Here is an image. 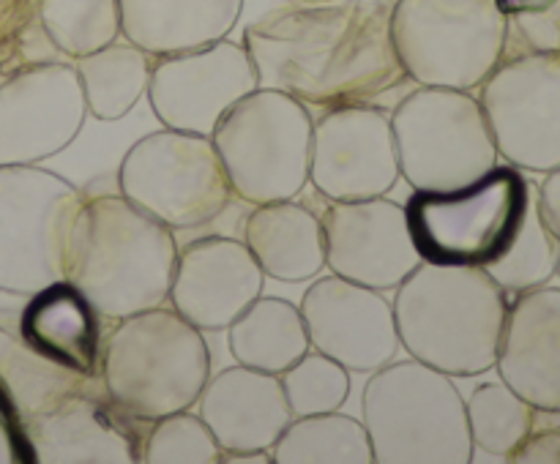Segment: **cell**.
Instances as JSON below:
<instances>
[{
    "mask_svg": "<svg viewBox=\"0 0 560 464\" xmlns=\"http://www.w3.org/2000/svg\"><path fill=\"white\" fill-rule=\"evenodd\" d=\"M539 189V207L541 216H545L547 227L556 233V238L560 240V167L545 172V180L536 183Z\"/></svg>",
    "mask_w": 560,
    "mask_h": 464,
    "instance_id": "obj_37",
    "label": "cell"
},
{
    "mask_svg": "<svg viewBox=\"0 0 560 464\" xmlns=\"http://www.w3.org/2000/svg\"><path fill=\"white\" fill-rule=\"evenodd\" d=\"M82 191L36 164L0 167V293L33 295L66 278Z\"/></svg>",
    "mask_w": 560,
    "mask_h": 464,
    "instance_id": "obj_11",
    "label": "cell"
},
{
    "mask_svg": "<svg viewBox=\"0 0 560 464\" xmlns=\"http://www.w3.org/2000/svg\"><path fill=\"white\" fill-rule=\"evenodd\" d=\"M88 118L71 60H44L0 76V167L38 164L77 140Z\"/></svg>",
    "mask_w": 560,
    "mask_h": 464,
    "instance_id": "obj_13",
    "label": "cell"
},
{
    "mask_svg": "<svg viewBox=\"0 0 560 464\" xmlns=\"http://www.w3.org/2000/svg\"><path fill=\"white\" fill-rule=\"evenodd\" d=\"M479 102L503 162L523 172L560 167V55L503 58Z\"/></svg>",
    "mask_w": 560,
    "mask_h": 464,
    "instance_id": "obj_12",
    "label": "cell"
},
{
    "mask_svg": "<svg viewBox=\"0 0 560 464\" xmlns=\"http://www.w3.org/2000/svg\"><path fill=\"white\" fill-rule=\"evenodd\" d=\"M312 349L342 364L355 374H372L399 353L394 306L381 289L350 278L317 276L301 298Z\"/></svg>",
    "mask_w": 560,
    "mask_h": 464,
    "instance_id": "obj_17",
    "label": "cell"
},
{
    "mask_svg": "<svg viewBox=\"0 0 560 464\" xmlns=\"http://www.w3.org/2000/svg\"><path fill=\"white\" fill-rule=\"evenodd\" d=\"M528 197V178L512 164H498L457 189H413L405 202L410 235L421 262L479 265L495 260L512 240Z\"/></svg>",
    "mask_w": 560,
    "mask_h": 464,
    "instance_id": "obj_9",
    "label": "cell"
},
{
    "mask_svg": "<svg viewBox=\"0 0 560 464\" xmlns=\"http://www.w3.org/2000/svg\"><path fill=\"white\" fill-rule=\"evenodd\" d=\"M44 60H63L44 33L38 0H0V76Z\"/></svg>",
    "mask_w": 560,
    "mask_h": 464,
    "instance_id": "obj_34",
    "label": "cell"
},
{
    "mask_svg": "<svg viewBox=\"0 0 560 464\" xmlns=\"http://www.w3.org/2000/svg\"><path fill=\"white\" fill-rule=\"evenodd\" d=\"M320 222L326 267L337 276L388 293L421 265L405 205L388 194L331 202Z\"/></svg>",
    "mask_w": 560,
    "mask_h": 464,
    "instance_id": "obj_16",
    "label": "cell"
},
{
    "mask_svg": "<svg viewBox=\"0 0 560 464\" xmlns=\"http://www.w3.org/2000/svg\"><path fill=\"white\" fill-rule=\"evenodd\" d=\"M222 445L206 420L191 409L164 415L153 420L148 435L142 437L140 462L145 464H219Z\"/></svg>",
    "mask_w": 560,
    "mask_h": 464,
    "instance_id": "obj_33",
    "label": "cell"
},
{
    "mask_svg": "<svg viewBox=\"0 0 560 464\" xmlns=\"http://www.w3.org/2000/svg\"><path fill=\"white\" fill-rule=\"evenodd\" d=\"M120 36L153 58L228 38L244 0H118Z\"/></svg>",
    "mask_w": 560,
    "mask_h": 464,
    "instance_id": "obj_23",
    "label": "cell"
},
{
    "mask_svg": "<svg viewBox=\"0 0 560 464\" xmlns=\"http://www.w3.org/2000/svg\"><path fill=\"white\" fill-rule=\"evenodd\" d=\"M257 87L244 44L219 38L206 47L156 58L145 93L164 129L211 136L219 120Z\"/></svg>",
    "mask_w": 560,
    "mask_h": 464,
    "instance_id": "obj_14",
    "label": "cell"
},
{
    "mask_svg": "<svg viewBox=\"0 0 560 464\" xmlns=\"http://www.w3.org/2000/svg\"><path fill=\"white\" fill-rule=\"evenodd\" d=\"M293 415L334 413L350 396V371L320 349L301 355L290 369L279 374Z\"/></svg>",
    "mask_w": 560,
    "mask_h": 464,
    "instance_id": "obj_32",
    "label": "cell"
},
{
    "mask_svg": "<svg viewBox=\"0 0 560 464\" xmlns=\"http://www.w3.org/2000/svg\"><path fill=\"white\" fill-rule=\"evenodd\" d=\"M98 377L115 407L153 424L195 407L211 377V353L200 328L173 306H156L115 322Z\"/></svg>",
    "mask_w": 560,
    "mask_h": 464,
    "instance_id": "obj_4",
    "label": "cell"
},
{
    "mask_svg": "<svg viewBox=\"0 0 560 464\" xmlns=\"http://www.w3.org/2000/svg\"><path fill=\"white\" fill-rule=\"evenodd\" d=\"M224 464H273L271 451H230L222 453Z\"/></svg>",
    "mask_w": 560,
    "mask_h": 464,
    "instance_id": "obj_40",
    "label": "cell"
},
{
    "mask_svg": "<svg viewBox=\"0 0 560 464\" xmlns=\"http://www.w3.org/2000/svg\"><path fill=\"white\" fill-rule=\"evenodd\" d=\"M399 156L392 115L375 104L323 109L312 126L310 183L328 202L383 197L397 186Z\"/></svg>",
    "mask_w": 560,
    "mask_h": 464,
    "instance_id": "obj_15",
    "label": "cell"
},
{
    "mask_svg": "<svg viewBox=\"0 0 560 464\" xmlns=\"http://www.w3.org/2000/svg\"><path fill=\"white\" fill-rule=\"evenodd\" d=\"M38 20L55 52L71 63L124 38L118 0H38Z\"/></svg>",
    "mask_w": 560,
    "mask_h": 464,
    "instance_id": "obj_31",
    "label": "cell"
},
{
    "mask_svg": "<svg viewBox=\"0 0 560 464\" xmlns=\"http://www.w3.org/2000/svg\"><path fill=\"white\" fill-rule=\"evenodd\" d=\"M20 309V331L25 342L44 358L74 369L85 377L102 371V314L71 282L49 284L27 295Z\"/></svg>",
    "mask_w": 560,
    "mask_h": 464,
    "instance_id": "obj_22",
    "label": "cell"
},
{
    "mask_svg": "<svg viewBox=\"0 0 560 464\" xmlns=\"http://www.w3.org/2000/svg\"><path fill=\"white\" fill-rule=\"evenodd\" d=\"M14 435L22 437V431H20V426H16V420L11 418L3 396H0V462H14L16 451H20V448H25L22 442H14ZM22 440H25V437H22Z\"/></svg>",
    "mask_w": 560,
    "mask_h": 464,
    "instance_id": "obj_38",
    "label": "cell"
},
{
    "mask_svg": "<svg viewBox=\"0 0 560 464\" xmlns=\"http://www.w3.org/2000/svg\"><path fill=\"white\" fill-rule=\"evenodd\" d=\"M244 243L266 278L299 284L317 278L326 267V238L315 211L299 200L252 205L244 222Z\"/></svg>",
    "mask_w": 560,
    "mask_h": 464,
    "instance_id": "obj_24",
    "label": "cell"
},
{
    "mask_svg": "<svg viewBox=\"0 0 560 464\" xmlns=\"http://www.w3.org/2000/svg\"><path fill=\"white\" fill-rule=\"evenodd\" d=\"M195 407L224 453L271 451L295 418L279 374L244 364L208 377Z\"/></svg>",
    "mask_w": 560,
    "mask_h": 464,
    "instance_id": "obj_21",
    "label": "cell"
},
{
    "mask_svg": "<svg viewBox=\"0 0 560 464\" xmlns=\"http://www.w3.org/2000/svg\"><path fill=\"white\" fill-rule=\"evenodd\" d=\"M392 306L410 358L452 377L495 369L509 295L485 267L421 262L394 287Z\"/></svg>",
    "mask_w": 560,
    "mask_h": 464,
    "instance_id": "obj_3",
    "label": "cell"
},
{
    "mask_svg": "<svg viewBox=\"0 0 560 464\" xmlns=\"http://www.w3.org/2000/svg\"><path fill=\"white\" fill-rule=\"evenodd\" d=\"M556 276L560 278V257H558V267H556Z\"/></svg>",
    "mask_w": 560,
    "mask_h": 464,
    "instance_id": "obj_42",
    "label": "cell"
},
{
    "mask_svg": "<svg viewBox=\"0 0 560 464\" xmlns=\"http://www.w3.org/2000/svg\"><path fill=\"white\" fill-rule=\"evenodd\" d=\"M118 189L170 229L206 227L233 200L211 136L178 129L140 136L120 158Z\"/></svg>",
    "mask_w": 560,
    "mask_h": 464,
    "instance_id": "obj_10",
    "label": "cell"
},
{
    "mask_svg": "<svg viewBox=\"0 0 560 464\" xmlns=\"http://www.w3.org/2000/svg\"><path fill=\"white\" fill-rule=\"evenodd\" d=\"M273 464H372L370 435L364 424L339 409L299 415L290 420L271 448Z\"/></svg>",
    "mask_w": 560,
    "mask_h": 464,
    "instance_id": "obj_28",
    "label": "cell"
},
{
    "mask_svg": "<svg viewBox=\"0 0 560 464\" xmlns=\"http://www.w3.org/2000/svg\"><path fill=\"white\" fill-rule=\"evenodd\" d=\"M550 3H556V0H498V5H501V11L506 16L528 14V11H541V9H547Z\"/></svg>",
    "mask_w": 560,
    "mask_h": 464,
    "instance_id": "obj_39",
    "label": "cell"
},
{
    "mask_svg": "<svg viewBox=\"0 0 560 464\" xmlns=\"http://www.w3.org/2000/svg\"><path fill=\"white\" fill-rule=\"evenodd\" d=\"M392 38L416 85L476 91L506 58L498 0H394Z\"/></svg>",
    "mask_w": 560,
    "mask_h": 464,
    "instance_id": "obj_6",
    "label": "cell"
},
{
    "mask_svg": "<svg viewBox=\"0 0 560 464\" xmlns=\"http://www.w3.org/2000/svg\"><path fill=\"white\" fill-rule=\"evenodd\" d=\"M514 464H560V429L530 431L528 440L514 451Z\"/></svg>",
    "mask_w": 560,
    "mask_h": 464,
    "instance_id": "obj_36",
    "label": "cell"
},
{
    "mask_svg": "<svg viewBox=\"0 0 560 464\" xmlns=\"http://www.w3.org/2000/svg\"><path fill=\"white\" fill-rule=\"evenodd\" d=\"M293 3H326V0H293Z\"/></svg>",
    "mask_w": 560,
    "mask_h": 464,
    "instance_id": "obj_41",
    "label": "cell"
},
{
    "mask_svg": "<svg viewBox=\"0 0 560 464\" xmlns=\"http://www.w3.org/2000/svg\"><path fill=\"white\" fill-rule=\"evenodd\" d=\"M266 273L249 246L228 235H206L178 249L170 306L195 328L228 331L230 322L262 295Z\"/></svg>",
    "mask_w": 560,
    "mask_h": 464,
    "instance_id": "obj_19",
    "label": "cell"
},
{
    "mask_svg": "<svg viewBox=\"0 0 560 464\" xmlns=\"http://www.w3.org/2000/svg\"><path fill=\"white\" fill-rule=\"evenodd\" d=\"M399 175L410 189L474 183L498 167L495 136L474 91L419 85L392 112Z\"/></svg>",
    "mask_w": 560,
    "mask_h": 464,
    "instance_id": "obj_8",
    "label": "cell"
},
{
    "mask_svg": "<svg viewBox=\"0 0 560 464\" xmlns=\"http://www.w3.org/2000/svg\"><path fill=\"white\" fill-rule=\"evenodd\" d=\"M394 0H326L268 11L244 31L257 85L306 107L370 104L408 82L392 38Z\"/></svg>",
    "mask_w": 560,
    "mask_h": 464,
    "instance_id": "obj_1",
    "label": "cell"
},
{
    "mask_svg": "<svg viewBox=\"0 0 560 464\" xmlns=\"http://www.w3.org/2000/svg\"><path fill=\"white\" fill-rule=\"evenodd\" d=\"M228 344L235 364L282 374L312 349L301 309L277 295L252 300L228 328Z\"/></svg>",
    "mask_w": 560,
    "mask_h": 464,
    "instance_id": "obj_26",
    "label": "cell"
},
{
    "mask_svg": "<svg viewBox=\"0 0 560 464\" xmlns=\"http://www.w3.org/2000/svg\"><path fill=\"white\" fill-rule=\"evenodd\" d=\"M175 229L124 194L82 197L66 243V282L102 314L124 320L164 306L178 262Z\"/></svg>",
    "mask_w": 560,
    "mask_h": 464,
    "instance_id": "obj_2",
    "label": "cell"
},
{
    "mask_svg": "<svg viewBox=\"0 0 560 464\" xmlns=\"http://www.w3.org/2000/svg\"><path fill=\"white\" fill-rule=\"evenodd\" d=\"M361 424L377 464H470L474 442L454 377L408 358L372 371Z\"/></svg>",
    "mask_w": 560,
    "mask_h": 464,
    "instance_id": "obj_5",
    "label": "cell"
},
{
    "mask_svg": "<svg viewBox=\"0 0 560 464\" xmlns=\"http://www.w3.org/2000/svg\"><path fill=\"white\" fill-rule=\"evenodd\" d=\"M495 369L536 413H560V287L541 284L509 300Z\"/></svg>",
    "mask_w": 560,
    "mask_h": 464,
    "instance_id": "obj_20",
    "label": "cell"
},
{
    "mask_svg": "<svg viewBox=\"0 0 560 464\" xmlns=\"http://www.w3.org/2000/svg\"><path fill=\"white\" fill-rule=\"evenodd\" d=\"M98 380L102 377H85L44 358L22 336L20 311L0 309V396L16 426L49 413Z\"/></svg>",
    "mask_w": 560,
    "mask_h": 464,
    "instance_id": "obj_25",
    "label": "cell"
},
{
    "mask_svg": "<svg viewBox=\"0 0 560 464\" xmlns=\"http://www.w3.org/2000/svg\"><path fill=\"white\" fill-rule=\"evenodd\" d=\"M312 126L310 107L282 91L241 98L211 134L233 194L249 205L299 197L310 186Z\"/></svg>",
    "mask_w": 560,
    "mask_h": 464,
    "instance_id": "obj_7",
    "label": "cell"
},
{
    "mask_svg": "<svg viewBox=\"0 0 560 464\" xmlns=\"http://www.w3.org/2000/svg\"><path fill=\"white\" fill-rule=\"evenodd\" d=\"M512 44H517L514 55H560V0L541 11L509 16L506 47H512Z\"/></svg>",
    "mask_w": 560,
    "mask_h": 464,
    "instance_id": "obj_35",
    "label": "cell"
},
{
    "mask_svg": "<svg viewBox=\"0 0 560 464\" xmlns=\"http://www.w3.org/2000/svg\"><path fill=\"white\" fill-rule=\"evenodd\" d=\"M560 257V240L550 227L539 207V189L528 178V197H525V211L514 229L506 249L487 262L485 271L490 273L492 282L506 295L525 293V289L550 284L556 276Z\"/></svg>",
    "mask_w": 560,
    "mask_h": 464,
    "instance_id": "obj_29",
    "label": "cell"
},
{
    "mask_svg": "<svg viewBox=\"0 0 560 464\" xmlns=\"http://www.w3.org/2000/svg\"><path fill=\"white\" fill-rule=\"evenodd\" d=\"M140 420L129 418L104 391L102 380L20 426L25 445L44 464L140 462Z\"/></svg>",
    "mask_w": 560,
    "mask_h": 464,
    "instance_id": "obj_18",
    "label": "cell"
},
{
    "mask_svg": "<svg viewBox=\"0 0 560 464\" xmlns=\"http://www.w3.org/2000/svg\"><path fill=\"white\" fill-rule=\"evenodd\" d=\"M88 115L96 120H120L137 107L148 91L153 55L131 41H113L74 60Z\"/></svg>",
    "mask_w": 560,
    "mask_h": 464,
    "instance_id": "obj_27",
    "label": "cell"
},
{
    "mask_svg": "<svg viewBox=\"0 0 560 464\" xmlns=\"http://www.w3.org/2000/svg\"><path fill=\"white\" fill-rule=\"evenodd\" d=\"M474 451L512 462L514 451L536 429V409L506 382H485L465 398Z\"/></svg>",
    "mask_w": 560,
    "mask_h": 464,
    "instance_id": "obj_30",
    "label": "cell"
}]
</instances>
